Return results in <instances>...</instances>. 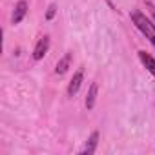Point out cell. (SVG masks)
I'll use <instances>...</instances> for the list:
<instances>
[{
  "label": "cell",
  "instance_id": "obj_8",
  "mask_svg": "<svg viewBox=\"0 0 155 155\" xmlns=\"http://www.w3.org/2000/svg\"><path fill=\"white\" fill-rule=\"evenodd\" d=\"M97 93H99V84L97 82H91L90 90H88V95H86V108L91 110L95 106V101H97Z\"/></svg>",
  "mask_w": 155,
  "mask_h": 155
},
{
  "label": "cell",
  "instance_id": "obj_2",
  "mask_svg": "<svg viewBox=\"0 0 155 155\" xmlns=\"http://www.w3.org/2000/svg\"><path fill=\"white\" fill-rule=\"evenodd\" d=\"M82 81H84V69L81 68V69H77V71L73 73L71 81H69V86H68V95H69V97H73L77 91L81 90V86H82Z\"/></svg>",
  "mask_w": 155,
  "mask_h": 155
},
{
  "label": "cell",
  "instance_id": "obj_1",
  "mask_svg": "<svg viewBox=\"0 0 155 155\" xmlns=\"http://www.w3.org/2000/svg\"><path fill=\"white\" fill-rule=\"evenodd\" d=\"M131 22L137 26V29L153 44V48H155V24L142 13V11H139V9H133L131 11Z\"/></svg>",
  "mask_w": 155,
  "mask_h": 155
},
{
  "label": "cell",
  "instance_id": "obj_4",
  "mask_svg": "<svg viewBox=\"0 0 155 155\" xmlns=\"http://www.w3.org/2000/svg\"><path fill=\"white\" fill-rule=\"evenodd\" d=\"M28 9H29V6H28V2L26 0H20V2L15 6V13H13V24H20L22 20H24V17L28 15Z\"/></svg>",
  "mask_w": 155,
  "mask_h": 155
},
{
  "label": "cell",
  "instance_id": "obj_9",
  "mask_svg": "<svg viewBox=\"0 0 155 155\" xmlns=\"http://www.w3.org/2000/svg\"><path fill=\"white\" fill-rule=\"evenodd\" d=\"M55 13H57V6H55V4H51V6L48 8V13H46V18H48V20H51V18L55 17Z\"/></svg>",
  "mask_w": 155,
  "mask_h": 155
},
{
  "label": "cell",
  "instance_id": "obj_6",
  "mask_svg": "<svg viewBox=\"0 0 155 155\" xmlns=\"http://www.w3.org/2000/svg\"><path fill=\"white\" fill-rule=\"evenodd\" d=\"M97 144H99V131H93V133L90 135V139H88L86 146L81 150V153H84V155H91V153H95Z\"/></svg>",
  "mask_w": 155,
  "mask_h": 155
},
{
  "label": "cell",
  "instance_id": "obj_3",
  "mask_svg": "<svg viewBox=\"0 0 155 155\" xmlns=\"http://www.w3.org/2000/svg\"><path fill=\"white\" fill-rule=\"evenodd\" d=\"M48 49H49V37L44 35V37L38 38V42H37V46L33 49V60H42L46 57Z\"/></svg>",
  "mask_w": 155,
  "mask_h": 155
},
{
  "label": "cell",
  "instance_id": "obj_5",
  "mask_svg": "<svg viewBox=\"0 0 155 155\" xmlns=\"http://www.w3.org/2000/svg\"><path fill=\"white\" fill-rule=\"evenodd\" d=\"M71 60H73V53L71 51H68L58 62H57V68H55V73L57 75H64L68 69H69V66H71Z\"/></svg>",
  "mask_w": 155,
  "mask_h": 155
},
{
  "label": "cell",
  "instance_id": "obj_10",
  "mask_svg": "<svg viewBox=\"0 0 155 155\" xmlns=\"http://www.w3.org/2000/svg\"><path fill=\"white\" fill-rule=\"evenodd\" d=\"M146 8L150 9V13H151V18H153V22H155V6H153L151 2H146Z\"/></svg>",
  "mask_w": 155,
  "mask_h": 155
},
{
  "label": "cell",
  "instance_id": "obj_7",
  "mask_svg": "<svg viewBox=\"0 0 155 155\" xmlns=\"http://www.w3.org/2000/svg\"><path fill=\"white\" fill-rule=\"evenodd\" d=\"M139 58H140V62L144 64V68L155 77V58H153L151 55H148L146 51H139Z\"/></svg>",
  "mask_w": 155,
  "mask_h": 155
}]
</instances>
